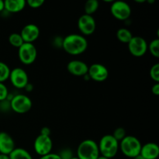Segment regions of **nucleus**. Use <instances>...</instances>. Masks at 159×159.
Here are the masks:
<instances>
[{"instance_id":"20e7f679","label":"nucleus","mask_w":159,"mask_h":159,"mask_svg":"<svg viewBox=\"0 0 159 159\" xmlns=\"http://www.w3.org/2000/svg\"><path fill=\"white\" fill-rule=\"evenodd\" d=\"M99 155L98 144L93 140H84L78 146L77 157L79 159H97Z\"/></svg>"},{"instance_id":"aec40b11","label":"nucleus","mask_w":159,"mask_h":159,"mask_svg":"<svg viewBox=\"0 0 159 159\" xmlns=\"http://www.w3.org/2000/svg\"><path fill=\"white\" fill-rule=\"evenodd\" d=\"M99 6V2L98 0H88L84 6L85 14L93 16V14H94L98 10Z\"/></svg>"},{"instance_id":"c756f323","label":"nucleus","mask_w":159,"mask_h":159,"mask_svg":"<svg viewBox=\"0 0 159 159\" xmlns=\"http://www.w3.org/2000/svg\"><path fill=\"white\" fill-rule=\"evenodd\" d=\"M40 134L44 135V136H50L51 135V130L48 127H42L41 130H40Z\"/></svg>"},{"instance_id":"7ed1b4c3","label":"nucleus","mask_w":159,"mask_h":159,"mask_svg":"<svg viewBox=\"0 0 159 159\" xmlns=\"http://www.w3.org/2000/svg\"><path fill=\"white\" fill-rule=\"evenodd\" d=\"M141 147L142 144L138 138L132 135H127L120 142L119 149L126 157L134 158L141 153Z\"/></svg>"},{"instance_id":"412c9836","label":"nucleus","mask_w":159,"mask_h":159,"mask_svg":"<svg viewBox=\"0 0 159 159\" xmlns=\"http://www.w3.org/2000/svg\"><path fill=\"white\" fill-rule=\"evenodd\" d=\"M9 43H10L12 46L15 47V48H20V47L23 45V43H24L22 38L21 35L18 33H12L9 36Z\"/></svg>"},{"instance_id":"2eb2a0df","label":"nucleus","mask_w":159,"mask_h":159,"mask_svg":"<svg viewBox=\"0 0 159 159\" xmlns=\"http://www.w3.org/2000/svg\"><path fill=\"white\" fill-rule=\"evenodd\" d=\"M16 148L15 141L6 132H0V154L9 155Z\"/></svg>"},{"instance_id":"f8f14e48","label":"nucleus","mask_w":159,"mask_h":159,"mask_svg":"<svg viewBox=\"0 0 159 159\" xmlns=\"http://www.w3.org/2000/svg\"><path fill=\"white\" fill-rule=\"evenodd\" d=\"M78 28L83 35L89 36L93 34L96 28L94 17L87 14L82 15L78 20Z\"/></svg>"},{"instance_id":"ddd939ff","label":"nucleus","mask_w":159,"mask_h":159,"mask_svg":"<svg viewBox=\"0 0 159 159\" xmlns=\"http://www.w3.org/2000/svg\"><path fill=\"white\" fill-rule=\"evenodd\" d=\"M40 33V29L37 25L34 23H29L23 26L20 34L21 35L24 43H33L38 39Z\"/></svg>"},{"instance_id":"cd10ccee","label":"nucleus","mask_w":159,"mask_h":159,"mask_svg":"<svg viewBox=\"0 0 159 159\" xmlns=\"http://www.w3.org/2000/svg\"><path fill=\"white\" fill-rule=\"evenodd\" d=\"M26 2L32 9H38L44 4V0H28Z\"/></svg>"},{"instance_id":"c85d7f7f","label":"nucleus","mask_w":159,"mask_h":159,"mask_svg":"<svg viewBox=\"0 0 159 159\" xmlns=\"http://www.w3.org/2000/svg\"><path fill=\"white\" fill-rule=\"evenodd\" d=\"M39 159H61V158L59 157L58 154L50 153L48 155L41 156Z\"/></svg>"},{"instance_id":"f257e3e1","label":"nucleus","mask_w":159,"mask_h":159,"mask_svg":"<svg viewBox=\"0 0 159 159\" xmlns=\"http://www.w3.org/2000/svg\"><path fill=\"white\" fill-rule=\"evenodd\" d=\"M61 48L71 55H79L86 51L88 41L83 35L71 34L64 37Z\"/></svg>"},{"instance_id":"393cba45","label":"nucleus","mask_w":159,"mask_h":159,"mask_svg":"<svg viewBox=\"0 0 159 159\" xmlns=\"http://www.w3.org/2000/svg\"><path fill=\"white\" fill-rule=\"evenodd\" d=\"M112 135H113V137L116 141L120 142L127 136V133H126V130L124 128H123V127H117V128L115 129Z\"/></svg>"},{"instance_id":"9d476101","label":"nucleus","mask_w":159,"mask_h":159,"mask_svg":"<svg viewBox=\"0 0 159 159\" xmlns=\"http://www.w3.org/2000/svg\"><path fill=\"white\" fill-rule=\"evenodd\" d=\"M34 148L36 153L40 157L51 153L53 142L51 137L39 134L34 140Z\"/></svg>"},{"instance_id":"2f4dec72","label":"nucleus","mask_w":159,"mask_h":159,"mask_svg":"<svg viewBox=\"0 0 159 159\" xmlns=\"http://www.w3.org/2000/svg\"><path fill=\"white\" fill-rule=\"evenodd\" d=\"M24 89L26 90V92H31L33 89H34V86H33V85L31 83H28L27 85H26V87L24 88Z\"/></svg>"},{"instance_id":"6e6552de","label":"nucleus","mask_w":159,"mask_h":159,"mask_svg":"<svg viewBox=\"0 0 159 159\" xmlns=\"http://www.w3.org/2000/svg\"><path fill=\"white\" fill-rule=\"evenodd\" d=\"M127 45L130 53L134 57H142L148 51L147 41L141 36H134Z\"/></svg>"},{"instance_id":"1a4fd4ad","label":"nucleus","mask_w":159,"mask_h":159,"mask_svg":"<svg viewBox=\"0 0 159 159\" xmlns=\"http://www.w3.org/2000/svg\"><path fill=\"white\" fill-rule=\"evenodd\" d=\"M9 79L11 83L15 88L22 89L26 87V85L29 83V77L26 71L22 68H12L10 71Z\"/></svg>"},{"instance_id":"c9c22d12","label":"nucleus","mask_w":159,"mask_h":159,"mask_svg":"<svg viewBox=\"0 0 159 159\" xmlns=\"http://www.w3.org/2000/svg\"><path fill=\"white\" fill-rule=\"evenodd\" d=\"M97 159H110V158H106V157H103V156H102V155H99V158H98Z\"/></svg>"},{"instance_id":"dca6fc26","label":"nucleus","mask_w":159,"mask_h":159,"mask_svg":"<svg viewBox=\"0 0 159 159\" xmlns=\"http://www.w3.org/2000/svg\"><path fill=\"white\" fill-rule=\"evenodd\" d=\"M140 155L145 159H156L159 155V147L156 143L148 142L142 145Z\"/></svg>"},{"instance_id":"6ab92c4d","label":"nucleus","mask_w":159,"mask_h":159,"mask_svg":"<svg viewBox=\"0 0 159 159\" xmlns=\"http://www.w3.org/2000/svg\"><path fill=\"white\" fill-rule=\"evenodd\" d=\"M133 37V34L130 32V30L127 29V28H120L116 31V37L122 43H128Z\"/></svg>"},{"instance_id":"423d86ee","label":"nucleus","mask_w":159,"mask_h":159,"mask_svg":"<svg viewBox=\"0 0 159 159\" xmlns=\"http://www.w3.org/2000/svg\"><path fill=\"white\" fill-rule=\"evenodd\" d=\"M18 56L20 61L26 65L34 63L37 57V50L34 43H23L18 48Z\"/></svg>"},{"instance_id":"4468645a","label":"nucleus","mask_w":159,"mask_h":159,"mask_svg":"<svg viewBox=\"0 0 159 159\" xmlns=\"http://www.w3.org/2000/svg\"><path fill=\"white\" fill-rule=\"evenodd\" d=\"M89 66L85 62L80 60H71L67 65V70L75 76H85L88 73Z\"/></svg>"},{"instance_id":"b1692460","label":"nucleus","mask_w":159,"mask_h":159,"mask_svg":"<svg viewBox=\"0 0 159 159\" xmlns=\"http://www.w3.org/2000/svg\"><path fill=\"white\" fill-rule=\"evenodd\" d=\"M150 77L155 83H159V64L156 63L152 66L150 69Z\"/></svg>"},{"instance_id":"39448f33","label":"nucleus","mask_w":159,"mask_h":159,"mask_svg":"<svg viewBox=\"0 0 159 159\" xmlns=\"http://www.w3.org/2000/svg\"><path fill=\"white\" fill-rule=\"evenodd\" d=\"M32 101L30 98L25 94L14 95L10 101V109L19 114H24L32 108Z\"/></svg>"},{"instance_id":"a211bd4d","label":"nucleus","mask_w":159,"mask_h":159,"mask_svg":"<svg viewBox=\"0 0 159 159\" xmlns=\"http://www.w3.org/2000/svg\"><path fill=\"white\" fill-rule=\"evenodd\" d=\"M9 156V159H33L30 153L23 148H16Z\"/></svg>"},{"instance_id":"f03ea898","label":"nucleus","mask_w":159,"mask_h":159,"mask_svg":"<svg viewBox=\"0 0 159 159\" xmlns=\"http://www.w3.org/2000/svg\"><path fill=\"white\" fill-rule=\"evenodd\" d=\"M98 147L100 155L111 159L117 155L120 142L112 134H106L101 138Z\"/></svg>"},{"instance_id":"473e14b6","label":"nucleus","mask_w":159,"mask_h":159,"mask_svg":"<svg viewBox=\"0 0 159 159\" xmlns=\"http://www.w3.org/2000/svg\"><path fill=\"white\" fill-rule=\"evenodd\" d=\"M4 10V1L0 0V12Z\"/></svg>"},{"instance_id":"5701e85b","label":"nucleus","mask_w":159,"mask_h":159,"mask_svg":"<svg viewBox=\"0 0 159 159\" xmlns=\"http://www.w3.org/2000/svg\"><path fill=\"white\" fill-rule=\"evenodd\" d=\"M148 50L152 56L155 57H159V40L158 38L154 39L153 40L148 43Z\"/></svg>"},{"instance_id":"72a5a7b5","label":"nucleus","mask_w":159,"mask_h":159,"mask_svg":"<svg viewBox=\"0 0 159 159\" xmlns=\"http://www.w3.org/2000/svg\"><path fill=\"white\" fill-rule=\"evenodd\" d=\"M0 159H9V156L8 155L0 154Z\"/></svg>"},{"instance_id":"bb28decb","label":"nucleus","mask_w":159,"mask_h":159,"mask_svg":"<svg viewBox=\"0 0 159 159\" xmlns=\"http://www.w3.org/2000/svg\"><path fill=\"white\" fill-rule=\"evenodd\" d=\"M9 93L6 85L3 82H0V102L6 100Z\"/></svg>"},{"instance_id":"7c9ffc66","label":"nucleus","mask_w":159,"mask_h":159,"mask_svg":"<svg viewBox=\"0 0 159 159\" xmlns=\"http://www.w3.org/2000/svg\"><path fill=\"white\" fill-rule=\"evenodd\" d=\"M152 92L155 96L159 95V83H155L152 87Z\"/></svg>"},{"instance_id":"0eeeda50","label":"nucleus","mask_w":159,"mask_h":159,"mask_svg":"<svg viewBox=\"0 0 159 159\" xmlns=\"http://www.w3.org/2000/svg\"><path fill=\"white\" fill-rule=\"evenodd\" d=\"M110 12L114 18L120 21H125L130 18L131 15V8L125 1L113 2L110 6Z\"/></svg>"},{"instance_id":"9b49d317","label":"nucleus","mask_w":159,"mask_h":159,"mask_svg":"<svg viewBox=\"0 0 159 159\" xmlns=\"http://www.w3.org/2000/svg\"><path fill=\"white\" fill-rule=\"evenodd\" d=\"M89 79L95 82H102L107 79L109 76V71L105 65L99 63H94L89 66L88 73Z\"/></svg>"},{"instance_id":"a878e982","label":"nucleus","mask_w":159,"mask_h":159,"mask_svg":"<svg viewBox=\"0 0 159 159\" xmlns=\"http://www.w3.org/2000/svg\"><path fill=\"white\" fill-rule=\"evenodd\" d=\"M58 155L61 159H71L74 157L72 151L70 148H68L62 149L60 152V153L58 154Z\"/></svg>"},{"instance_id":"f704fd0d","label":"nucleus","mask_w":159,"mask_h":159,"mask_svg":"<svg viewBox=\"0 0 159 159\" xmlns=\"http://www.w3.org/2000/svg\"><path fill=\"white\" fill-rule=\"evenodd\" d=\"M133 159H145V158H144L142 156H141V155H138L137 157H135V158H133Z\"/></svg>"},{"instance_id":"f3484780","label":"nucleus","mask_w":159,"mask_h":159,"mask_svg":"<svg viewBox=\"0 0 159 159\" xmlns=\"http://www.w3.org/2000/svg\"><path fill=\"white\" fill-rule=\"evenodd\" d=\"M25 0H6L4 1V10L9 13H16L26 7Z\"/></svg>"},{"instance_id":"4be33fe9","label":"nucleus","mask_w":159,"mask_h":159,"mask_svg":"<svg viewBox=\"0 0 159 159\" xmlns=\"http://www.w3.org/2000/svg\"><path fill=\"white\" fill-rule=\"evenodd\" d=\"M10 71L9 67L5 62L0 61V82L4 83V82L9 79Z\"/></svg>"},{"instance_id":"e433bc0d","label":"nucleus","mask_w":159,"mask_h":159,"mask_svg":"<svg viewBox=\"0 0 159 159\" xmlns=\"http://www.w3.org/2000/svg\"><path fill=\"white\" fill-rule=\"evenodd\" d=\"M71 159H79V158H78V157L77 156H74V157H73V158H71Z\"/></svg>"}]
</instances>
